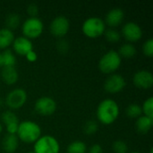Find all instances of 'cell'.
Here are the masks:
<instances>
[{"label": "cell", "instance_id": "obj_1", "mask_svg": "<svg viewBox=\"0 0 153 153\" xmlns=\"http://www.w3.org/2000/svg\"><path fill=\"white\" fill-rule=\"evenodd\" d=\"M119 106L111 99L102 100L97 108V118L103 125L113 124L119 116Z\"/></svg>", "mask_w": 153, "mask_h": 153}, {"label": "cell", "instance_id": "obj_2", "mask_svg": "<svg viewBox=\"0 0 153 153\" xmlns=\"http://www.w3.org/2000/svg\"><path fill=\"white\" fill-rule=\"evenodd\" d=\"M16 135L25 143H35L41 136V128L37 123L25 120L19 124Z\"/></svg>", "mask_w": 153, "mask_h": 153}, {"label": "cell", "instance_id": "obj_3", "mask_svg": "<svg viewBox=\"0 0 153 153\" xmlns=\"http://www.w3.org/2000/svg\"><path fill=\"white\" fill-rule=\"evenodd\" d=\"M122 58L116 50H109L105 53L99 62V68L103 74H113L121 65Z\"/></svg>", "mask_w": 153, "mask_h": 153}, {"label": "cell", "instance_id": "obj_4", "mask_svg": "<svg viewBox=\"0 0 153 153\" xmlns=\"http://www.w3.org/2000/svg\"><path fill=\"white\" fill-rule=\"evenodd\" d=\"M82 30L86 37L90 39H96L104 34L106 30V24L101 18L90 17L83 22Z\"/></svg>", "mask_w": 153, "mask_h": 153}, {"label": "cell", "instance_id": "obj_5", "mask_svg": "<svg viewBox=\"0 0 153 153\" xmlns=\"http://www.w3.org/2000/svg\"><path fill=\"white\" fill-rule=\"evenodd\" d=\"M43 29V22L38 17H30L26 19L22 26V30L24 37L29 39L39 38L42 34Z\"/></svg>", "mask_w": 153, "mask_h": 153}, {"label": "cell", "instance_id": "obj_6", "mask_svg": "<svg viewBox=\"0 0 153 153\" xmlns=\"http://www.w3.org/2000/svg\"><path fill=\"white\" fill-rule=\"evenodd\" d=\"M60 145L51 135H43L34 143V153H59Z\"/></svg>", "mask_w": 153, "mask_h": 153}, {"label": "cell", "instance_id": "obj_7", "mask_svg": "<svg viewBox=\"0 0 153 153\" xmlns=\"http://www.w3.org/2000/svg\"><path fill=\"white\" fill-rule=\"evenodd\" d=\"M27 101V93L23 89H14L11 91L5 98V104L10 109H19Z\"/></svg>", "mask_w": 153, "mask_h": 153}, {"label": "cell", "instance_id": "obj_8", "mask_svg": "<svg viewBox=\"0 0 153 153\" xmlns=\"http://www.w3.org/2000/svg\"><path fill=\"white\" fill-rule=\"evenodd\" d=\"M34 109L39 115L48 117L53 115L56 110V103L55 100L50 97H41L36 100Z\"/></svg>", "mask_w": 153, "mask_h": 153}, {"label": "cell", "instance_id": "obj_9", "mask_svg": "<svg viewBox=\"0 0 153 153\" xmlns=\"http://www.w3.org/2000/svg\"><path fill=\"white\" fill-rule=\"evenodd\" d=\"M69 29H70L69 20L64 15L56 16L55 19L52 20L49 26L51 34L56 38H63L64 36H65L68 33Z\"/></svg>", "mask_w": 153, "mask_h": 153}, {"label": "cell", "instance_id": "obj_10", "mask_svg": "<svg viewBox=\"0 0 153 153\" xmlns=\"http://www.w3.org/2000/svg\"><path fill=\"white\" fill-rule=\"evenodd\" d=\"M126 80L122 75L112 74L107 78L104 83V89L108 93L116 94L123 91V89L126 87Z\"/></svg>", "mask_w": 153, "mask_h": 153}, {"label": "cell", "instance_id": "obj_11", "mask_svg": "<svg viewBox=\"0 0 153 153\" xmlns=\"http://www.w3.org/2000/svg\"><path fill=\"white\" fill-rule=\"evenodd\" d=\"M123 37L129 42H136L143 37V30L134 22H128L125 23L122 28Z\"/></svg>", "mask_w": 153, "mask_h": 153}, {"label": "cell", "instance_id": "obj_12", "mask_svg": "<svg viewBox=\"0 0 153 153\" xmlns=\"http://www.w3.org/2000/svg\"><path fill=\"white\" fill-rule=\"evenodd\" d=\"M134 84L143 90H148L153 85V74L147 70H140L136 72L133 77Z\"/></svg>", "mask_w": 153, "mask_h": 153}, {"label": "cell", "instance_id": "obj_13", "mask_svg": "<svg viewBox=\"0 0 153 153\" xmlns=\"http://www.w3.org/2000/svg\"><path fill=\"white\" fill-rule=\"evenodd\" d=\"M1 121L5 126L6 131L10 134H16L20 124L17 116L11 110H6L1 115Z\"/></svg>", "mask_w": 153, "mask_h": 153}, {"label": "cell", "instance_id": "obj_14", "mask_svg": "<svg viewBox=\"0 0 153 153\" xmlns=\"http://www.w3.org/2000/svg\"><path fill=\"white\" fill-rule=\"evenodd\" d=\"M12 45H13V48L14 52L21 56H25L27 53L33 50V45L30 39L25 38L24 36L14 39Z\"/></svg>", "mask_w": 153, "mask_h": 153}, {"label": "cell", "instance_id": "obj_15", "mask_svg": "<svg viewBox=\"0 0 153 153\" xmlns=\"http://www.w3.org/2000/svg\"><path fill=\"white\" fill-rule=\"evenodd\" d=\"M125 18V12L121 8H113L106 15L105 24L107 23L109 27H117L120 25Z\"/></svg>", "mask_w": 153, "mask_h": 153}, {"label": "cell", "instance_id": "obj_16", "mask_svg": "<svg viewBox=\"0 0 153 153\" xmlns=\"http://www.w3.org/2000/svg\"><path fill=\"white\" fill-rule=\"evenodd\" d=\"M0 75L2 81L8 85L14 84L19 78V74L15 66H3Z\"/></svg>", "mask_w": 153, "mask_h": 153}, {"label": "cell", "instance_id": "obj_17", "mask_svg": "<svg viewBox=\"0 0 153 153\" xmlns=\"http://www.w3.org/2000/svg\"><path fill=\"white\" fill-rule=\"evenodd\" d=\"M19 147V139L16 134H7L2 140V148L5 153H14Z\"/></svg>", "mask_w": 153, "mask_h": 153}, {"label": "cell", "instance_id": "obj_18", "mask_svg": "<svg viewBox=\"0 0 153 153\" xmlns=\"http://www.w3.org/2000/svg\"><path fill=\"white\" fill-rule=\"evenodd\" d=\"M152 126L153 118L145 117V116H141L140 117H138L135 123V127H136L137 132L143 134L149 133Z\"/></svg>", "mask_w": 153, "mask_h": 153}, {"label": "cell", "instance_id": "obj_19", "mask_svg": "<svg viewBox=\"0 0 153 153\" xmlns=\"http://www.w3.org/2000/svg\"><path fill=\"white\" fill-rule=\"evenodd\" d=\"M14 40L13 32L6 28L0 29V49H7Z\"/></svg>", "mask_w": 153, "mask_h": 153}, {"label": "cell", "instance_id": "obj_20", "mask_svg": "<svg viewBox=\"0 0 153 153\" xmlns=\"http://www.w3.org/2000/svg\"><path fill=\"white\" fill-rule=\"evenodd\" d=\"M117 53L121 58L124 57V58L129 59V58H133L136 55V48L131 43H125L119 48V50Z\"/></svg>", "mask_w": 153, "mask_h": 153}, {"label": "cell", "instance_id": "obj_21", "mask_svg": "<svg viewBox=\"0 0 153 153\" xmlns=\"http://www.w3.org/2000/svg\"><path fill=\"white\" fill-rule=\"evenodd\" d=\"M2 58V67L3 66H15L16 64V57L15 55L10 49H4L1 53Z\"/></svg>", "mask_w": 153, "mask_h": 153}, {"label": "cell", "instance_id": "obj_22", "mask_svg": "<svg viewBox=\"0 0 153 153\" xmlns=\"http://www.w3.org/2000/svg\"><path fill=\"white\" fill-rule=\"evenodd\" d=\"M87 146L82 141L72 142L66 149V153H86Z\"/></svg>", "mask_w": 153, "mask_h": 153}, {"label": "cell", "instance_id": "obj_23", "mask_svg": "<svg viewBox=\"0 0 153 153\" xmlns=\"http://www.w3.org/2000/svg\"><path fill=\"white\" fill-rule=\"evenodd\" d=\"M21 22V18L19 16L18 13H9L6 18H5V25H6V29L10 30L13 31V30H15Z\"/></svg>", "mask_w": 153, "mask_h": 153}, {"label": "cell", "instance_id": "obj_24", "mask_svg": "<svg viewBox=\"0 0 153 153\" xmlns=\"http://www.w3.org/2000/svg\"><path fill=\"white\" fill-rule=\"evenodd\" d=\"M143 115L142 106L139 104H130L126 108V116L130 118H138Z\"/></svg>", "mask_w": 153, "mask_h": 153}, {"label": "cell", "instance_id": "obj_25", "mask_svg": "<svg viewBox=\"0 0 153 153\" xmlns=\"http://www.w3.org/2000/svg\"><path fill=\"white\" fill-rule=\"evenodd\" d=\"M143 114H144L145 117L153 118V98H148L142 106Z\"/></svg>", "mask_w": 153, "mask_h": 153}, {"label": "cell", "instance_id": "obj_26", "mask_svg": "<svg viewBox=\"0 0 153 153\" xmlns=\"http://www.w3.org/2000/svg\"><path fill=\"white\" fill-rule=\"evenodd\" d=\"M104 35H105L106 39L108 42H112V43L117 42L120 39V38H121L120 33L117 30H114V29H108V30H106L105 32H104Z\"/></svg>", "mask_w": 153, "mask_h": 153}, {"label": "cell", "instance_id": "obj_27", "mask_svg": "<svg viewBox=\"0 0 153 153\" xmlns=\"http://www.w3.org/2000/svg\"><path fill=\"white\" fill-rule=\"evenodd\" d=\"M99 129V125L95 120H89L83 126V131L86 134L91 135L94 134Z\"/></svg>", "mask_w": 153, "mask_h": 153}, {"label": "cell", "instance_id": "obj_28", "mask_svg": "<svg viewBox=\"0 0 153 153\" xmlns=\"http://www.w3.org/2000/svg\"><path fill=\"white\" fill-rule=\"evenodd\" d=\"M113 151L115 153H127L128 146L126 142L118 140L113 143Z\"/></svg>", "mask_w": 153, "mask_h": 153}, {"label": "cell", "instance_id": "obj_29", "mask_svg": "<svg viewBox=\"0 0 153 153\" xmlns=\"http://www.w3.org/2000/svg\"><path fill=\"white\" fill-rule=\"evenodd\" d=\"M143 52L148 57H152L153 56V39H147L143 46Z\"/></svg>", "mask_w": 153, "mask_h": 153}, {"label": "cell", "instance_id": "obj_30", "mask_svg": "<svg viewBox=\"0 0 153 153\" xmlns=\"http://www.w3.org/2000/svg\"><path fill=\"white\" fill-rule=\"evenodd\" d=\"M56 49L60 53H62V54H65V53L68 52V50H69V44H68V42L66 40H65V39L58 40L57 43H56Z\"/></svg>", "mask_w": 153, "mask_h": 153}, {"label": "cell", "instance_id": "obj_31", "mask_svg": "<svg viewBox=\"0 0 153 153\" xmlns=\"http://www.w3.org/2000/svg\"><path fill=\"white\" fill-rule=\"evenodd\" d=\"M39 11V6L34 3L30 4L27 7V13L30 15V17H37Z\"/></svg>", "mask_w": 153, "mask_h": 153}, {"label": "cell", "instance_id": "obj_32", "mask_svg": "<svg viewBox=\"0 0 153 153\" xmlns=\"http://www.w3.org/2000/svg\"><path fill=\"white\" fill-rule=\"evenodd\" d=\"M88 153H103V149H102L101 145L95 143L92 146H91Z\"/></svg>", "mask_w": 153, "mask_h": 153}, {"label": "cell", "instance_id": "obj_33", "mask_svg": "<svg viewBox=\"0 0 153 153\" xmlns=\"http://www.w3.org/2000/svg\"><path fill=\"white\" fill-rule=\"evenodd\" d=\"M25 57H26V59L29 61V62H35L37 59H38V56H37V53L35 52V51H33V50H31V51H30L29 53H27L26 55H25Z\"/></svg>", "mask_w": 153, "mask_h": 153}, {"label": "cell", "instance_id": "obj_34", "mask_svg": "<svg viewBox=\"0 0 153 153\" xmlns=\"http://www.w3.org/2000/svg\"><path fill=\"white\" fill-rule=\"evenodd\" d=\"M3 132V126H2V124L0 123V134Z\"/></svg>", "mask_w": 153, "mask_h": 153}, {"label": "cell", "instance_id": "obj_35", "mask_svg": "<svg viewBox=\"0 0 153 153\" xmlns=\"http://www.w3.org/2000/svg\"><path fill=\"white\" fill-rule=\"evenodd\" d=\"M2 67V58H1V53H0V68Z\"/></svg>", "mask_w": 153, "mask_h": 153}, {"label": "cell", "instance_id": "obj_36", "mask_svg": "<svg viewBox=\"0 0 153 153\" xmlns=\"http://www.w3.org/2000/svg\"><path fill=\"white\" fill-rule=\"evenodd\" d=\"M2 105H3V100H2V99H0V108L2 107Z\"/></svg>", "mask_w": 153, "mask_h": 153}, {"label": "cell", "instance_id": "obj_37", "mask_svg": "<svg viewBox=\"0 0 153 153\" xmlns=\"http://www.w3.org/2000/svg\"><path fill=\"white\" fill-rule=\"evenodd\" d=\"M150 153H153V149H151V152H150Z\"/></svg>", "mask_w": 153, "mask_h": 153}, {"label": "cell", "instance_id": "obj_38", "mask_svg": "<svg viewBox=\"0 0 153 153\" xmlns=\"http://www.w3.org/2000/svg\"><path fill=\"white\" fill-rule=\"evenodd\" d=\"M131 153H140V152H131Z\"/></svg>", "mask_w": 153, "mask_h": 153}, {"label": "cell", "instance_id": "obj_39", "mask_svg": "<svg viewBox=\"0 0 153 153\" xmlns=\"http://www.w3.org/2000/svg\"><path fill=\"white\" fill-rule=\"evenodd\" d=\"M27 153H34V152H27Z\"/></svg>", "mask_w": 153, "mask_h": 153}]
</instances>
